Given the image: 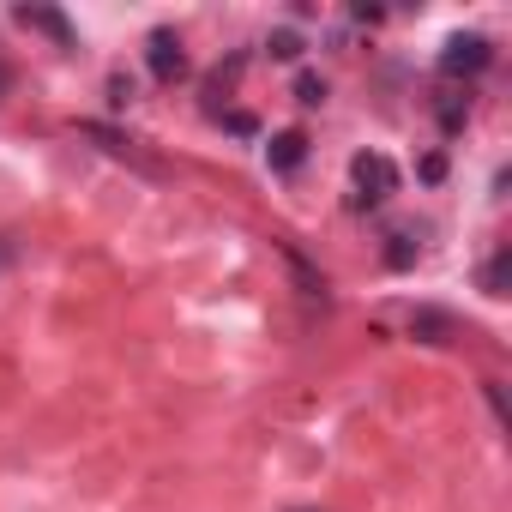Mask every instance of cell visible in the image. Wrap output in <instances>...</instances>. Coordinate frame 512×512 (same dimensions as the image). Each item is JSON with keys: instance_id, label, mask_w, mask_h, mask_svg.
<instances>
[{"instance_id": "8992f818", "label": "cell", "mask_w": 512, "mask_h": 512, "mask_svg": "<svg viewBox=\"0 0 512 512\" xmlns=\"http://www.w3.org/2000/svg\"><path fill=\"white\" fill-rule=\"evenodd\" d=\"M410 338H416V344H452V338H458V320H452L446 308H416V314H410Z\"/></svg>"}, {"instance_id": "6da1fadb", "label": "cell", "mask_w": 512, "mask_h": 512, "mask_svg": "<svg viewBox=\"0 0 512 512\" xmlns=\"http://www.w3.org/2000/svg\"><path fill=\"white\" fill-rule=\"evenodd\" d=\"M494 67V43L482 31H452L440 49V79H476Z\"/></svg>"}, {"instance_id": "ba28073f", "label": "cell", "mask_w": 512, "mask_h": 512, "mask_svg": "<svg viewBox=\"0 0 512 512\" xmlns=\"http://www.w3.org/2000/svg\"><path fill=\"white\" fill-rule=\"evenodd\" d=\"M476 284H482V296H494V302L512 296V247H494V253H488V266L476 272Z\"/></svg>"}, {"instance_id": "9c48e42d", "label": "cell", "mask_w": 512, "mask_h": 512, "mask_svg": "<svg viewBox=\"0 0 512 512\" xmlns=\"http://www.w3.org/2000/svg\"><path fill=\"white\" fill-rule=\"evenodd\" d=\"M416 253H422V247H416L410 229H392V235H386V266H392V272H410V266H416Z\"/></svg>"}, {"instance_id": "52a82bcc", "label": "cell", "mask_w": 512, "mask_h": 512, "mask_svg": "<svg viewBox=\"0 0 512 512\" xmlns=\"http://www.w3.org/2000/svg\"><path fill=\"white\" fill-rule=\"evenodd\" d=\"M19 25H25V31H43V37H55L61 49H73V43H79V31H73L55 7H19Z\"/></svg>"}, {"instance_id": "30bf717a", "label": "cell", "mask_w": 512, "mask_h": 512, "mask_svg": "<svg viewBox=\"0 0 512 512\" xmlns=\"http://www.w3.org/2000/svg\"><path fill=\"white\" fill-rule=\"evenodd\" d=\"M302 49H308V43H302V31H290V25L266 37V55H272V61H302Z\"/></svg>"}, {"instance_id": "2e32d148", "label": "cell", "mask_w": 512, "mask_h": 512, "mask_svg": "<svg viewBox=\"0 0 512 512\" xmlns=\"http://www.w3.org/2000/svg\"><path fill=\"white\" fill-rule=\"evenodd\" d=\"M446 175V157H422V181H440Z\"/></svg>"}, {"instance_id": "7c38bea8", "label": "cell", "mask_w": 512, "mask_h": 512, "mask_svg": "<svg viewBox=\"0 0 512 512\" xmlns=\"http://www.w3.org/2000/svg\"><path fill=\"white\" fill-rule=\"evenodd\" d=\"M464 115H470V103H458V97H440V127H446V133H458V127H464Z\"/></svg>"}, {"instance_id": "9a60e30c", "label": "cell", "mask_w": 512, "mask_h": 512, "mask_svg": "<svg viewBox=\"0 0 512 512\" xmlns=\"http://www.w3.org/2000/svg\"><path fill=\"white\" fill-rule=\"evenodd\" d=\"M19 266V247H13V235H0V278H7Z\"/></svg>"}, {"instance_id": "7a4b0ae2", "label": "cell", "mask_w": 512, "mask_h": 512, "mask_svg": "<svg viewBox=\"0 0 512 512\" xmlns=\"http://www.w3.org/2000/svg\"><path fill=\"white\" fill-rule=\"evenodd\" d=\"M350 181H356V205H362V211H368V205H386V199L398 193V163H392L386 151H356Z\"/></svg>"}, {"instance_id": "5b68a950", "label": "cell", "mask_w": 512, "mask_h": 512, "mask_svg": "<svg viewBox=\"0 0 512 512\" xmlns=\"http://www.w3.org/2000/svg\"><path fill=\"white\" fill-rule=\"evenodd\" d=\"M302 157H308V133H302V127H284V133H272V145H266V163H272L278 175L302 169Z\"/></svg>"}, {"instance_id": "5bb4252c", "label": "cell", "mask_w": 512, "mask_h": 512, "mask_svg": "<svg viewBox=\"0 0 512 512\" xmlns=\"http://www.w3.org/2000/svg\"><path fill=\"white\" fill-rule=\"evenodd\" d=\"M109 103H133V79H127V73L109 79Z\"/></svg>"}, {"instance_id": "3957f363", "label": "cell", "mask_w": 512, "mask_h": 512, "mask_svg": "<svg viewBox=\"0 0 512 512\" xmlns=\"http://www.w3.org/2000/svg\"><path fill=\"white\" fill-rule=\"evenodd\" d=\"M79 133H85L97 151H109L115 163H133L139 175H163V163H157V157H145V151H139V139H127L121 127H109V121H79Z\"/></svg>"}, {"instance_id": "277c9868", "label": "cell", "mask_w": 512, "mask_h": 512, "mask_svg": "<svg viewBox=\"0 0 512 512\" xmlns=\"http://www.w3.org/2000/svg\"><path fill=\"white\" fill-rule=\"evenodd\" d=\"M145 67H151L157 85L187 79V49H181V37H175V31H151V37H145Z\"/></svg>"}, {"instance_id": "8fae6325", "label": "cell", "mask_w": 512, "mask_h": 512, "mask_svg": "<svg viewBox=\"0 0 512 512\" xmlns=\"http://www.w3.org/2000/svg\"><path fill=\"white\" fill-rule=\"evenodd\" d=\"M296 103L302 109H320L326 103V79L320 73H296Z\"/></svg>"}, {"instance_id": "4fadbf2b", "label": "cell", "mask_w": 512, "mask_h": 512, "mask_svg": "<svg viewBox=\"0 0 512 512\" xmlns=\"http://www.w3.org/2000/svg\"><path fill=\"white\" fill-rule=\"evenodd\" d=\"M223 127H229V133H241V139H253V133H260V121H253L247 109H229V115H223Z\"/></svg>"}]
</instances>
